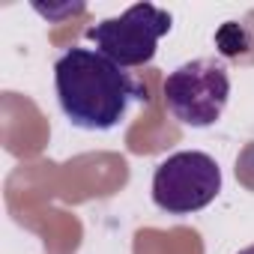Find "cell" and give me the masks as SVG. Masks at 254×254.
<instances>
[{"instance_id":"cell-3","label":"cell","mask_w":254,"mask_h":254,"mask_svg":"<svg viewBox=\"0 0 254 254\" xmlns=\"http://www.w3.org/2000/svg\"><path fill=\"white\" fill-rule=\"evenodd\" d=\"M174 27V18L168 9H159L153 3H135L117 18H105L87 30V39L96 42V51H102L117 66H144L156 57V45L162 36H168Z\"/></svg>"},{"instance_id":"cell-1","label":"cell","mask_w":254,"mask_h":254,"mask_svg":"<svg viewBox=\"0 0 254 254\" xmlns=\"http://www.w3.org/2000/svg\"><path fill=\"white\" fill-rule=\"evenodd\" d=\"M57 102L72 126L108 132L126 120L129 105L144 99L141 84L93 48H69L54 63Z\"/></svg>"},{"instance_id":"cell-2","label":"cell","mask_w":254,"mask_h":254,"mask_svg":"<svg viewBox=\"0 0 254 254\" xmlns=\"http://www.w3.org/2000/svg\"><path fill=\"white\" fill-rule=\"evenodd\" d=\"M227 99H230V75L224 63L215 57L183 63L165 78L168 111L174 114V120L191 126V129L212 126L221 117Z\"/></svg>"},{"instance_id":"cell-5","label":"cell","mask_w":254,"mask_h":254,"mask_svg":"<svg viewBox=\"0 0 254 254\" xmlns=\"http://www.w3.org/2000/svg\"><path fill=\"white\" fill-rule=\"evenodd\" d=\"M215 45H218L221 57H227V60H248L245 51L254 48L251 39L245 36V24H239V21H224V27L215 33Z\"/></svg>"},{"instance_id":"cell-6","label":"cell","mask_w":254,"mask_h":254,"mask_svg":"<svg viewBox=\"0 0 254 254\" xmlns=\"http://www.w3.org/2000/svg\"><path fill=\"white\" fill-rule=\"evenodd\" d=\"M236 180L245 186V189H251L254 191V141L239 153V159H236Z\"/></svg>"},{"instance_id":"cell-7","label":"cell","mask_w":254,"mask_h":254,"mask_svg":"<svg viewBox=\"0 0 254 254\" xmlns=\"http://www.w3.org/2000/svg\"><path fill=\"white\" fill-rule=\"evenodd\" d=\"M239 254H254V245H248V248H242Z\"/></svg>"},{"instance_id":"cell-4","label":"cell","mask_w":254,"mask_h":254,"mask_svg":"<svg viewBox=\"0 0 254 254\" xmlns=\"http://www.w3.org/2000/svg\"><path fill=\"white\" fill-rule=\"evenodd\" d=\"M221 191V171L212 156L183 150L168 156L153 174V203L171 215H189L209 206Z\"/></svg>"}]
</instances>
